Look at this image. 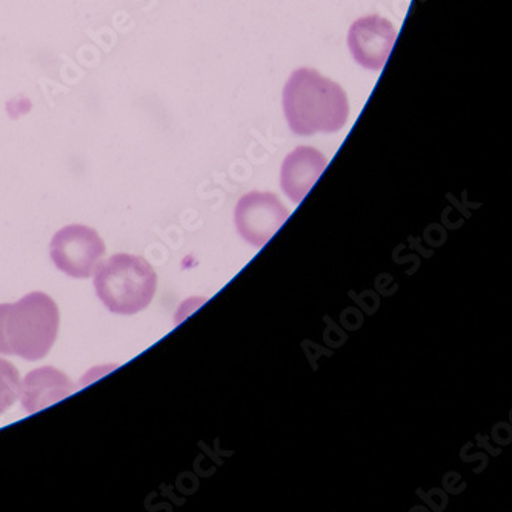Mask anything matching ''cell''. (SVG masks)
<instances>
[{
    "instance_id": "cell-1",
    "label": "cell",
    "mask_w": 512,
    "mask_h": 512,
    "mask_svg": "<svg viewBox=\"0 0 512 512\" xmlns=\"http://www.w3.org/2000/svg\"><path fill=\"white\" fill-rule=\"evenodd\" d=\"M283 111L293 133L313 136L342 130L350 116V104L334 80L311 68H300L283 88Z\"/></svg>"
},
{
    "instance_id": "cell-2",
    "label": "cell",
    "mask_w": 512,
    "mask_h": 512,
    "mask_svg": "<svg viewBox=\"0 0 512 512\" xmlns=\"http://www.w3.org/2000/svg\"><path fill=\"white\" fill-rule=\"evenodd\" d=\"M60 314L48 294H27L16 303H0V354L28 362L44 359L59 333Z\"/></svg>"
},
{
    "instance_id": "cell-3",
    "label": "cell",
    "mask_w": 512,
    "mask_h": 512,
    "mask_svg": "<svg viewBox=\"0 0 512 512\" xmlns=\"http://www.w3.org/2000/svg\"><path fill=\"white\" fill-rule=\"evenodd\" d=\"M94 288L100 302L111 313L131 316L145 310L153 302L157 274L143 257L114 254L102 265H97Z\"/></svg>"
},
{
    "instance_id": "cell-4",
    "label": "cell",
    "mask_w": 512,
    "mask_h": 512,
    "mask_svg": "<svg viewBox=\"0 0 512 512\" xmlns=\"http://www.w3.org/2000/svg\"><path fill=\"white\" fill-rule=\"evenodd\" d=\"M107 248L104 240L93 228L85 225H68L54 234L50 254L54 265L74 279L93 276Z\"/></svg>"
},
{
    "instance_id": "cell-5",
    "label": "cell",
    "mask_w": 512,
    "mask_h": 512,
    "mask_svg": "<svg viewBox=\"0 0 512 512\" xmlns=\"http://www.w3.org/2000/svg\"><path fill=\"white\" fill-rule=\"evenodd\" d=\"M290 217L288 208L273 193L245 194L237 203L234 222L243 240L262 248Z\"/></svg>"
},
{
    "instance_id": "cell-6",
    "label": "cell",
    "mask_w": 512,
    "mask_h": 512,
    "mask_svg": "<svg viewBox=\"0 0 512 512\" xmlns=\"http://www.w3.org/2000/svg\"><path fill=\"white\" fill-rule=\"evenodd\" d=\"M396 39V27L385 17L373 14L351 25L348 47L360 67L377 71L385 67Z\"/></svg>"
},
{
    "instance_id": "cell-7",
    "label": "cell",
    "mask_w": 512,
    "mask_h": 512,
    "mask_svg": "<svg viewBox=\"0 0 512 512\" xmlns=\"http://www.w3.org/2000/svg\"><path fill=\"white\" fill-rule=\"evenodd\" d=\"M76 391L73 380L53 366H42L31 371L20 383V403L25 413L34 414L40 409L67 399Z\"/></svg>"
},
{
    "instance_id": "cell-8",
    "label": "cell",
    "mask_w": 512,
    "mask_h": 512,
    "mask_svg": "<svg viewBox=\"0 0 512 512\" xmlns=\"http://www.w3.org/2000/svg\"><path fill=\"white\" fill-rule=\"evenodd\" d=\"M328 159L316 148L299 147L283 160L280 171V185L283 193L294 203H300L314 187L325 168Z\"/></svg>"
},
{
    "instance_id": "cell-9",
    "label": "cell",
    "mask_w": 512,
    "mask_h": 512,
    "mask_svg": "<svg viewBox=\"0 0 512 512\" xmlns=\"http://www.w3.org/2000/svg\"><path fill=\"white\" fill-rule=\"evenodd\" d=\"M19 393V371L13 363L0 359V416L14 405Z\"/></svg>"
}]
</instances>
